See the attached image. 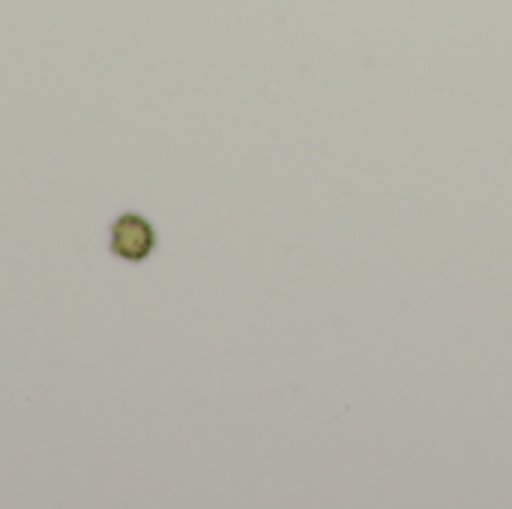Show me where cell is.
Instances as JSON below:
<instances>
[{"label": "cell", "instance_id": "6da1fadb", "mask_svg": "<svg viewBox=\"0 0 512 509\" xmlns=\"http://www.w3.org/2000/svg\"><path fill=\"white\" fill-rule=\"evenodd\" d=\"M153 246H156V231L144 216L126 213L114 222V228H111L114 255H120L126 261H144L153 252Z\"/></svg>", "mask_w": 512, "mask_h": 509}]
</instances>
